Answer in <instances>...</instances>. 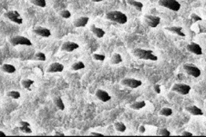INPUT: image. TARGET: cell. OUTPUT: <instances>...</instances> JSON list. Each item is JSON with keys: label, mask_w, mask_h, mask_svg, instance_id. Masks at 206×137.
I'll return each mask as SVG.
<instances>
[{"label": "cell", "mask_w": 206, "mask_h": 137, "mask_svg": "<svg viewBox=\"0 0 206 137\" xmlns=\"http://www.w3.org/2000/svg\"><path fill=\"white\" fill-rule=\"evenodd\" d=\"M21 85L24 88L28 89V90H31V86L32 85H34V81L31 80V79H24L21 81Z\"/></svg>", "instance_id": "cell-24"}, {"label": "cell", "mask_w": 206, "mask_h": 137, "mask_svg": "<svg viewBox=\"0 0 206 137\" xmlns=\"http://www.w3.org/2000/svg\"><path fill=\"white\" fill-rule=\"evenodd\" d=\"M121 85L130 88H138L142 85V82L140 80L134 79V78H125L121 80Z\"/></svg>", "instance_id": "cell-9"}, {"label": "cell", "mask_w": 206, "mask_h": 137, "mask_svg": "<svg viewBox=\"0 0 206 137\" xmlns=\"http://www.w3.org/2000/svg\"><path fill=\"white\" fill-rule=\"evenodd\" d=\"M90 135H96V136H104L102 134H101V133H96V132H92V133H90Z\"/></svg>", "instance_id": "cell-40"}, {"label": "cell", "mask_w": 206, "mask_h": 137, "mask_svg": "<svg viewBox=\"0 0 206 137\" xmlns=\"http://www.w3.org/2000/svg\"><path fill=\"white\" fill-rule=\"evenodd\" d=\"M9 42L14 46H17V45H28V46H30V45H32V42L28 37H25V36H22V35L13 36V37H11L9 39Z\"/></svg>", "instance_id": "cell-3"}, {"label": "cell", "mask_w": 206, "mask_h": 137, "mask_svg": "<svg viewBox=\"0 0 206 137\" xmlns=\"http://www.w3.org/2000/svg\"><path fill=\"white\" fill-rule=\"evenodd\" d=\"M159 114L161 115H163V116H171L172 114V110L169 107H164L160 111Z\"/></svg>", "instance_id": "cell-27"}, {"label": "cell", "mask_w": 206, "mask_h": 137, "mask_svg": "<svg viewBox=\"0 0 206 137\" xmlns=\"http://www.w3.org/2000/svg\"><path fill=\"white\" fill-rule=\"evenodd\" d=\"M35 60H37V61H46V55L42 52H38V53H36L34 56Z\"/></svg>", "instance_id": "cell-31"}, {"label": "cell", "mask_w": 206, "mask_h": 137, "mask_svg": "<svg viewBox=\"0 0 206 137\" xmlns=\"http://www.w3.org/2000/svg\"><path fill=\"white\" fill-rule=\"evenodd\" d=\"M0 136H6V134L2 131H0Z\"/></svg>", "instance_id": "cell-42"}, {"label": "cell", "mask_w": 206, "mask_h": 137, "mask_svg": "<svg viewBox=\"0 0 206 137\" xmlns=\"http://www.w3.org/2000/svg\"><path fill=\"white\" fill-rule=\"evenodd\" d=\"M146 106V103L145 101H138V102H135V103H132L130 105V107L133 110H139V109H142L143 107Z\"/></svg>", "instance_id": "cell-23"}, {"label": "cell", "mask_w": 206, "mask_h": 137, "mask_svg": "<svg viewBox=\"0 0 206 137\" xmlns=\"http://www.w3.org/2000/svg\"><path fill=\"white\" fill-rule=\"evenodd\" d=\"M172 91L181 96H186L190 93L191 86L185 84H174L172 87Z\"/></svg>", "instance_id": "cell-5"}, {"label": "cell", "mask_w": 206, "mask_h": 137, "mask_svg": "<svg viewBox=\"0 0 206 137\" xmlns=\"http://www.w3.org/2000/svg\"><path fill=\"white\" fill-rule=\"evenodd\" d=\"M31 4H33L36 6H39V7H46L47 5V2L46 0H29Z\"/></svg>", "instance_id": "cell-28"}, {"label": "cell", "mask_w": 206, "mask_h": 137, "mask_svg": "<svg viewBox=\"0 0 206 137\" xmlns=\"http://www.w3.org/2000/svg\"><path fill=\"white\" fill-rule=\"evenodd\" d=\"M6 96L8 97L13 98V99H18V98H20V93L17 92V91H9V92H7Z\"/></svg>", "instance_id": "cell-30"}, {"label": "cell", "mask_w": 206, "mask_h": 137, "mask_svg": "<svg viewBox=\"0 0 206 137\" xmlns=\"http://www.w3.org/2000/svg\"><path fill=\"white\" fill-rule=\"evenodd\" d=\"M185 110H186L189 114H193V115H203V114H204L202 109H200V108H199L198 106H196V105H190V106H187V107H185Z\"/></svg>", "instance_id": "cell-16"}, {"label": "cell", "mask_w": 206, "mask_h": 137, "mask_svg": "<svg viewBox=\"0 0 206 137\" xmlns=\"http://www.w3.org/2000/svg\"><path fill=\"white\" fill-rule=\"evenodd\" d=\"M114 127H115L116 131H118L120 133H124L126 131V129H127L126 125L123 123H121V122H116L114 124Z\"/></svg>", "instance_id": "cell-25"}, {"label": "cell", "mask_w": 206, "mask_h": 137, "mask_svg": "<svg viewBox=\"0 0 206 137\" xmlns=\"http://www.w3.org/2000/svg\"><path fill=\"white\" fill-rule=\"evenodd\" d=\"M1 70L4 73H6V74H13V73L16 72V67L13 65H10V64H4V65L1 66Z\"/></svg>", "instance_id": "cell-19"}, {"label": "cell", "mask_w": 206, "mask_h": 137, "mask_svg": "<svg viewBox=\"0 0 206 137\" xmlns=\"http://www.w3.org/2000/svg\"><path fill=\"white\" fill-rule=\"evenodd\" d=\"M34 34L42 37H49L51 35V32L49 29L46 28V27H36L33 29Z\"/></svg>", "instance_id": "cell-12"}, {"label": "cell", "mask_w": 206, "mask_h": 137, "mask_svg": "<svg viewBox=\"0 0 206 137\" xmlns=\"http://www.w3.org/2000/svg\"><path fill=\"white\" fill-rule=\"evenodd\" d=\"M59 15H60V16L63 17L64 19H69V17L71 16V13L69 12V10H67V9L61 10V11L59 12Z\"/></svg>", "instance_id": "cell-32"}, {"label": "cell", "mask_w": 206, "mask_h": 137, "mask_svg": "<svg viewBox=\"0 0 206 137\" xmlns=\"http://www.w3.org/2000/svg\"><path fill=\"white\" fill-rule=\"evenodd\" d=\"M165 29L167 31H170L173 34H177L179 36H181V37H184L185 36V34L182 32V27H165Z\"/></svg>", "instance_id": "cell-17"}, {"label": "cell", "mask_w": 206, "mask_h": 137, "mask_svg": "<svg viewBox=\"0 0 206 137\" xmlns=\"http://www.w3.org/2000/svg\"><path fill=\"white\" fill-rule=\"evenodd\" d=\"M106 18L109 21H112L120 25L126 24L128 21L127 16L120 11H109L106 14Z\"/></svg>", "instance_id": "cell-1"}, {"label": "cell", "mask_w": 206, "mask_h": 137, "mask_svg": "<svg viewBox=\"0 0 206 137\" xmlns=\"http://www.w3.org/2000/svg\"><path fill=\"white\" fill-rule=\"evenodd\" d=\"M92 2H101L103 0H91Z\"/></svg>", "instance_id": "cell-43"}, {"label": "cell", "mask_w": 206, "mask_h": 137, "mask_svg": "<svg viewBox=\"0 0 206 137\" xmlns=\"http://www.w3.org/2000/svg\"><path fill=\"white\" fill-rule=\"evenodd\" d=\"M187 50L194 55H197V56H201L203 55V49L201 47L200 45L196 44V43H191L187 45Z\"/></svg>", "instance_id": "cell-11"}, {"label": "cell", "mask_w": 206, "mask_h": 137, "mask_svg": "<svg viewBox=\"0 0 206 137\" xmlns=\"http://www.w3.org/2000/svg\"><path fill=\"white\" fill-rule=\"evenodd\" d=\"M154 91L157 93V94H161V86H160V85H154Z\"/></svg>", "instance_id": "cell-37"}, {"label": "cell", "mask_w": 206, "mask_h": 137, "mask_svg": "<svg viewBox=\"0 0 206 137\" xmlns=\"http://www.w3.org/2000/svg\"><path fill=\"white\" fill-rule=\"evenodd\" d=\"M96 96H97V98H98L99 100H101V102H104V103L109 102V101L111 99V97H110V96L109 95V93L106 92L105 90H102V89H99V90H97V92H96Z\"/></svg>", "instance_id": "cell-13"}, {"label": "cell", "mask_w": 206, "mask_h": 137, "mask_svg": "<svg viewBox=\"0 0 206 137\" xmlns=\"http://www.w3.org/2000/svg\"><path fill=\"white\" fill-rule=\"evenodd\" d=\"M158 135H163V136H169L171 135V132L167 128H159L157 130Z\"/></svg>", "instance_id": "cell-29"}, {"label": "cell", "mask_w": 206, "mask_h": 137, "mask_svg": "<svg viewBox=\"0 0 206 137\" xmlns=\"http://www.w3.org/2000/svg\"><path fill=\"white\" fill-rule=\"evenodd\" d=\"M19 129L20 132L24 133V134H31L32 133V130L30 129V126H20L17 127Z\"/></svg>", "instance_id": "cell-33"}, {"label": "cell", "mask_w": 206, "mask_h": 137, "mask_svg": "<svg viewBox=\"0 0 206 137\" xmlns=\"http://www.w3.org/2000/svg\"><path fill=\"white\" fill-rule=\"evenodd\" d=\"M181 135H183V136H193V134H192L191 132H188V131H184V132H182Z\"/></svg>", "instance_id": "cell-38"}, {"label": "cell", "mask_w": 206, "mask_h": 137, "mask_svg": "<svg viewBox=\"0 0 206 137\" xmlns=\"http://www.w3.org/2000/svg\"><path fill=\"white\" fill-rule=\"evenodd\" d=\"M133 55L139 59L143 60H151V61H157L158 56L153 54L151 50H146L142 48H136L133 51Z\"/></svg>", "instance_id": "cell-2"}, {"label": "cell", "mask_w": 206, "mask_h": 137, "mask_svg": "<svg viewBox=\"0 0 206 137\" xmlns=\"http://www.w3.org/2000/svg\"><path fill=\"white\" fill-rule=\"evenodd\" d=\"M19 125L20 126H30V124L27 121H20L19 122Z\"/></svg>", "instance_id": "cell-36"}, {"label": "cell", "mask_w": 206, "mask_h": 137, "mask_svg": "<svg viewBox=\"0 0 206 137\" xmlns=\"http://www.w3.org/2000/svg\"><path fill=\"white\" fill-rule=\"evenodd\" d=\"M53 102H54V104L57 106V108L60 111H63L65 109V104L63 103V100L61 99V97L59 96H57L53 99Z\"/></svg>", "instance_id": "cell-20"}, {"label": "cell", "mask_w": 206, "mask_h": 137, "mask_svg": "<svg viewBox=\"0 0 206 137\" xmlns=\"http://www.w3.org/2000/svg\"><path fill=\"white\" fill-rule=\"evenodd\" d=\"M90 30L98 38H102L103 36L105 35V31L103 29H101V27H96L94 25L90 26Z\"/></svg>", "instance_id": "cell-18"}, {"label": "cell", "mask_w": 206, "mask_h": 137, "mask_svg": "<svg viewBox=\"0 0 206 137\" xmlns=\"http://www.w3.org/2000/svg\"><path fill=\"white\" fill-rule=\"evenodd\" d=\"M64 70V66L60 63H52L47 70L48 73H60Z\"/></svg>", "instance_id": "cell-14"}, {"label": "cell", "mask_w": 206, "mask_h": 137, "mask_svg": "<svg viewBox=\"0 0 206 137\" xmlns=\"http://www.w3.org/2000/svg\"><path fill=\"white\" fill-rule=\"evenodd\" d=\"M191 18H192L194 22H198V21H202V20H203V18H202L200 16H198L197 14H195V13H193V14L191 15Z\"/></svg>", "instance_id": "cell-35"}, {"label": "cell", "mask_w": 206, "mask_h": 137, "mask_svg": "<svg viewBox=\"0 0 206 137\" xmlns=\"http://www.w3.org/2000/svg\"><path fill=\"white\" fill-rule=\"evenodd\" d=\"M79 47L78 44L75 43V42H72V41H67V42H64L61 45V50L62 51H65V52H72L76 49H78Z\"/></svg>", "instance_id": "cell-10"}, {"label": "cell", "mask_w": 206, "mask_h": 137, "mask_svg": "<svg viewBox=\"0 0 206 137\" xmlns=\"http://www.w3.org/2000/svg\"><path fill=\"white\" fill-rule=\"evenodd\" d=\"M144 21L146 23V25L150 27H156L160 25L161 23V18L159 16H152V15H146L144 16Z\"/></svg>", "instance_id": "cell-8"}, {"label": "cell", "mask_w": 206, "mask_h": 137, "mask_svg": "<svg viewBox=\"0 0 206 137\" xmlns=\"http://www.w3.org/2000/svg\"><path fill=\"white\" fill-rule=\"evenodd\" d=\"M4 16L6 17L7 19H9L10 21L16 23V24H18V25H21L23 23V19L20 16V14L17 12V11H8V12H6L4 14Z\"/></svg>", "instance_id": "cell-6"}, {"label": "cell", "mask_w": 206, "mask_h": 137, "mask_svg": "<svg viewBox=\"0 0 206 137\" xmlns=\"http://www.w3.org/2000/svg\"><path fill=\"white\" fill-rule=\"evenodd\" d=\"M83 68H85V65H84V63L81 62V61H78V62L74 63V64L72 65V67H71V69H72L73 71H78V70H81V69Z\"/></svg>", "instance_id": "cell-26"}, {"label": "cell", "mask_w": 206, "mask_h": 137, "mask_svg": "<svg viewBox=\"0 0 206 137\" xmlns=\"http://www.w3.org/2000/svg\"><path fill=\"white\" fill-rule=\"evenodd\" d=\"M183 69L185 70V72L189 75H191L193 77H195V78L199 77L201 75V74H202V72H201V70H200L199 67H197L196 66L192 65V64H185L183 66Z\"/></svg>", "instance_id": "cell-7"}, {"label": "cell", "mask_w": 206, "mask_h": 137, "mask_svg": "<svg viewBox=\"0 0 206 137\" xmlns=\"http://www.w3.org/2000/svg\"><path fill=\"white\" fill-rule=\"evenodd\" d=\"M56 135H65L63 133H60V132H56Z\"/></svg>", "instance_id": "cell-41"}, {"label": "cell", "mask_w": 206, "mask_h": 137, "mask_svg": "<svg viewBox=\"0 0 206 137\" xmlns=\"http://www.w3.org/2000/svg\"><path fill=\"white\" fill-rule=\"evenodd\" d=\"M127 3H128L130 5L135 7L138 11H141L142 8H143V4H142L141 2L136 1V0H127Z\"/></svg>", "instance_id": "cell-22"}, {"label": "cell", "mask_w": 206, "mask_h": 137, "mask_svg": "<svg viewBox=\"0 0 206 137\" xmlns=\"http://www.w3.org/2000/svg\"><path fill=\"white\" fill-rule=\"evenodd\" d=\"M145 131H146L145 126H144V125H140V126H139V133H141V134H143V133H145Z\"/></svg>", "instance_id": "cell-39"}, {"label": "cell", "mask_w": 206, "mask_h": 137, "mask_svg": "<svg viewBox=\"0 0 206 137\" xmlns=\"http://www.w3.org/2000/svg\"><path fill=\"white\" fill-rule=\"evenodd\" d=\"M122 62V57L120 54L118 53H114L111 56V59H110V63L112 65H119Z\"/></svg>", "instance_id": "cell-21"}, {"label": "cell", "mask_w": 206, "mask_h": 137, "mask_svg": "<svg viewBox=\"0 0 206 137\" xmlns=\"http://www.w3.org/2000/svg\"><path fill=\"white\" fill-rule=\"evenodd\" d=\"M89 20L90 18L88 16H80L73 22V25L76 27H84L89 23Z\"/></svg>", "instance_id": "cell-15"}, {"label": "cell", "mask_w": 206, "mask_h": 137, "mask_svg": "<svg viewBox=\"0 0 206 137\" xmlns=\"http://www.w3.org/2000/svg\"><path fill=\"white\" fill-rule=\"evenodd\" d=\"M93 58L97 61H104L105 60V56L101 54H93Z\"/></svg>", "instance_id": "cell-34"}, {"label": "cell", "mask_w": 206, "mask_h": 137, "mask_svg": "<svg viewBox=\"0 0 206 137\" xmlns=\"http://www.w3.org/2000/svg\"><path fill=\"white\" fill-rule=\"evenodd\" d=\"M159 5L168 8L172 11L177 12L181 9V4L177 0H159Z\"/></svg>", "instance_id": "cell-4"}]
</instances>
